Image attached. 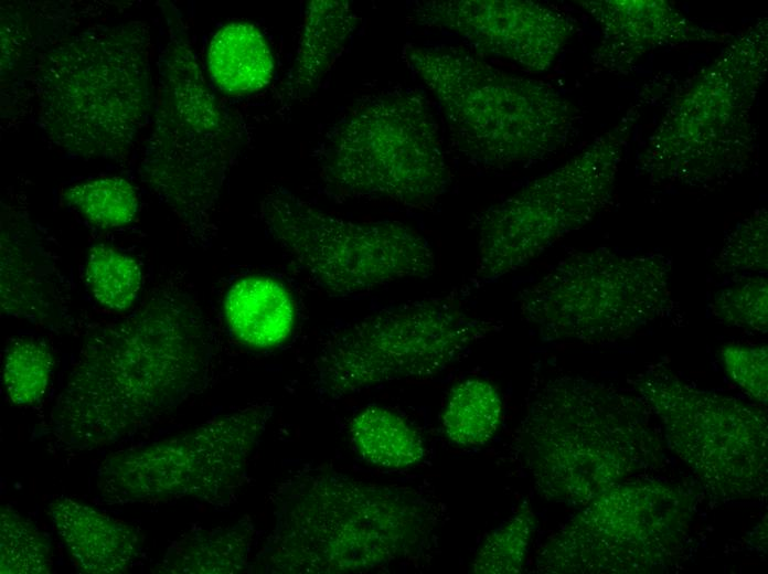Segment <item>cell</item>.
Listing matches in <instances>:
<instances>
[{"label": "cell", "instance_id": "cell-1", "mask_svg": "<svg viewBox=\"0 0 768 574\" xmlns=\"http://www.w3.org/2000/svg\"><path fill=\"white\" fill-rule=\"evenodd\" d=\"M216 337L181 278L153 286L138 308L88 334L49 417L58 450L129 438L212 383Z\"/></svg>", "mask_w": 768, "mask_h": 574}, {"label": "cell", "instance_id": "cell-2", "mask_svg": "<svg viewBox=\"0 0 768 574\" xmlns=\"http://www.w3.org/2000/svg\"><path fill=\"white\" fill-rule=\"evenodd\" d=\"M274 523L253 572L343 574L417 561L436 542L442 509L416 487L305 470L271 493Z\"/></svg>", "mask_w": 768, "mask_h": 574}, {"label": "cell", "instance_id": "cell-3", "mask_svg": "<svg viewBox=\"0 0 768 574\" xmlns=\"http://www.w3.org/2000/svg\"><path fill=\"white\" fill-rule=\"evenodd\" d=\"M513 447L541 497L579 509L658 469L666 442L632 389L558 373L533 381Z\"/></svg>", "mask_w": 768, "mask_h": 574}, {"label": "cell", "instance_id": "cell-4", "mask_svg": "<svg viewBox=\"0 0 768 574\" xmlns=\"http://www.w3.org/2000/svg\"><path fill=\"white\" fill-rule=\"evenodd\" d=\"M151 35L145 21L82 31L44 51L32 73L49 142L82 159L128 155L151 110Z\"/></svg>", "mask_w": 768, "mask_h": 574}, {"label": "cell", "instance_id": "cell-5", "mask_svg": "<svg viewBox=\"0 0 768 574\" xmlns=\"http://www.w3.org/2000/svg\"><path fill=\"white\" fill-rule=\"evenodd\" d=\"M166 18L154 121L140 174L173 212L189 242L207 247L216 235L214 214L245 129L209 88L179 10L168 6Z\"/></svg>", "mask_w": 768, "mask_h": 574}, {"label": "cell", "instance_id": "cell-6", "mask_svg": "<svg viewBox=\"0 0 768 574\" xmlns=\"http://www.w3.org/2000/svg\"><path fill=\"white\" fill-rule=\"evenodd\" d=\"M402 59L439 103L451 147L472 163L541 161L575 134L578 109L542 81L499 70L456 45L406 43Z\"/></svg>", "mask_w": 768, "mask_h": 574}, {"label": "cell", "instance_id": "cell-7", "mask_svg": "<svg viewBox=\"0 0 768 574\" xmlns=\"http://www.w3.org/2000/svg\"><path fill=\"white\" fill-rule=\"evenodd\" d=\"M442 144L422 94L386 88L358 99L326 134L316 151L319 178L334 200L428 210L451 183Z\"/></svg>", "mask_w": 768, "mask_h": 574}, {"label": "cell", "instance_id": "cell-8", "mask_svg": "<svg viewBox=\"0 0 768 574\" xmlns=\"http://www.w3.org/2000/svg\"><path fill=\"white\" fill-rule=\"evenodd\" d=\"M673 263L657 253L608 247L559 259L516 296L520 317L541 339L605 344L682 317L671 288Z\"/></svg>", "mask_w": 768, "mask_h": 574}, {"label": "cell", "instance_id": "cell-9", "mask_svg": "<svg viewBox=\"0 0 768 574\" xmlns=\"http://www.w3.org/2000/svg\"><path fill=\"white\" fill-rule=\"evenodd\" d=\"M454 295L380 309L331 333L312 370L314 391L338 401L382 384L426 379L500 329Z\"/></svg>", "mask_w": 768, "mask_h": 574}, {"label": "cell", "instance_id": "cell-10", "mask_svg": "<svg viewBox=\"0 0 768 574\" xmlns=\"http://www.w3.org/2000/svg\"><path fill=\"white\" fill-rule=\"evenodd\" d=\"M764 23L737 38L663 118L637 172L653 184L713 188L749 158L750 111L764 78Z\"/></svg>", "mask_w": 768, "mask_h": 574}, {"label": "cell", "instance_id": "cell-11", "mask_svg": "<svg viewBox=\"0 0 768 574\" xmlns=\"http://www.w3.org/2000/svg\"><path fill=\"white\" fill-rule=\"evenodd\" d=\"M696 499L684 487L634 478L601 492L538 548L542 574L664 573L684 561Z\"/></svg>", "mask_w": 768, "mask_h": 574}, {"label": "cell", "instance_id": "cell-12", "mask_svg": "<svg viewBox=\"0 0 768 574\" xmlns=\"http://www.w3.org/2000/svg\"><path fill=\"white\" fill-rule=\"evenodd\" d=\"M258 215L289 266L330 296L427 278L437 267L429 243L413 227L341 219L282 187L263 198Z\"/></svg>", "mask_w": 768, "mask_h": 574}, {"label": "cell", "instance_id": "cell-13", "mask_svg": "<svg viewBox=\"0 0 768 574\" xmlns=\"http://www.w3.org/2000/svg\"><path fill=\"white\" fill-rule=\"evenodd\" d=\"M273 413L270 403H255L171 438L109 454L95 474L99 503H228L245 482Z\"/></svg>", "mask_w": 768, "mask_h": 574}, {"label": "cell", "instance_id": "cell-14", "mask_svg": "<svg viewBox=\"0 0 768 574\" xmlns=\"http://www.w3.org/2000/svg\"><path fill=\"white\" fill-rule=\"evenodd\" d=\"M622 124L558 168L484 210L476 222L473 278L499 280L589 224L610 203L628 139Z\"/></svg>", "mask_w": 768, "mask_h": 574}, {"label": "cell", "instance_id": "cell-15", "mask_svg": "<svg viewBox=\"0 0 768 574\" xmlns=\"http://www.w3.org/2000/svg\"><path fill=\"white\" fill-rule=\"evenodd\" d=\"M631 385L655 416L666 445L706 491L726 501L767 495L766 410L700 389L663 363L644 368Z\"/></svg>", "mask_w": 768, "mask_h": 574}, {"label": "cell", "instance_id": "cell-16", "mask_svg": "<svg viewBox=\"0 0 768 574\" xmlns=\"http://www.w3.org/2000/svg\"><path fill=\"white\" fill-rule=\"evenodd\" d=\"M412 12L418 24L451 32L476 51L531 72L551 67L575 30L565 12L534 1H418Z\"/></svg>", "mask_w": 768, "mask_h": 574}, {"label": "cell", "instance_id": "cell-17", "mask_svg": "<svg viewBox=\"0 0 768 574\" xmlns=\"http://www.w3.org/2000/svg\"><path fill=\"white\" fill-rule=\"evenodd\" d=\"M47 510L79 572L121 574L140 561L141 535L127 522L67 496L54 497Z\"/></svg>", "mask_w": 768, "mask_h": 574}, {"label": "cell", "instance_id": "cell-18", "mask_svg": "<svg viewBox=\"0 0 768 574\" xmlns=\"http://www.w3.org/2000/svg\"><path fill=\"white\" fill-rule=\"evenodd\" d=\"M582 6L601 25L604 43L597 59L606 66L623 67L643 53L682 43L701 30L663 1H585Z\"/></svg>", "mask_w": 768, "mask_h": 574}, {"label": "cell", "instance_id": "cell-19", "mask_svg": "<svg viewBox=\"0 0 768 574\" xmlns=\"http://www.w3.org/2000/svg\"><path fill=\"white\" fill-rule=\"evenodd\" d=\"M359 22L348 1L308 3L296 57L281 91L285 105L303 98L318 86L345 49Z\"/></svg>", "mask_w": 768, "mask_h": 574}, {"label": "cell", "instance_id": "cell-20", "mask_svg": "<svg viewBox=\"0 0 768 574\" xmlns=\"http://www.w3.org/2000/svg\"><path fill=\"white\" fill-rule=\"evenodd\" d=\"M224 316L237 341L252 349H271L291 336L296 305L280 281L266 276H247L227 290Z\"/></svg>", "mask_w": 768, "mask_h": 574}, {"label": "cell", "instance_id": "cell-21", "mask_svg": "<svg viewBox=\"0 0 768 574\" xmlns=\"http://www.w3.org/2000/svg\"><path fill=\"white\" fill-rule=\"evenodd\" d=\"M259 542L255 524L244 518L211 529L193 528L167 549L156 572L169 574H225L253 570Z\"/></svg>", "mask_w": 768, "mask_h": 574}, {"label": "cell", "instance_id": "cell-22", "mask_svg": "<svg viewBox=\"0 0 768 574\" xmlns=\"http://www.w3.org/2000/svg\"><path fill=\"white\" fill-rule=\"evenodd\" d=\"M209 72L224 93L244 95L265 88L274 76L270 46L258 28L232 22L212 38L207 52Z\"/></svg>", "mask_w": 768, "mask_h": 574}, {"label": "cell", "instance_id": "cell-23", "mask_svg": "<svg viewBox=\"0 0 768 574\" xmlns=\"http://www.w3.org/2000/svg\"><path fill=\"white\" fill-rule=\"evenodd\" d=\"M349 428L356 451L370 465L407 469L426 457L418 431L390 408L367 406L352 417Z\"/></svg>", "mask_w": 768, "mask_h": 574}, {"label": "cell", "instance_id": "cell-24", "mask_svg": "<svg viewBox=\"0 0 768 574\" xmlns=\"http://www.w3.org/2000/svg\"><path fill=\"white\" fill-rule=\"evenodd\" d=\"M503 410L502 397L490 382L467 379L449 392L441 416L442 432L456 446H482L499 429Z\"/></svg>", "mask_w": 768, "mask_h": 574}, {"label": "cell", "instance_id": "cell-25", "mask_svg": "<svg viewBox=\"0 0 768 574\" xmlns=\"http://www.w3.org/2000/svg\"><path fill=\"white\" fill-rule=\"evenodd\" d=\"M536 514L524 501L478 546L470 571L474 574H518L524 568L536 529Z\"/></svg>", "mask_w": 768, "mask_h": 574}, {"label": "cell", "instance_id": "cell-26", "mask_svg": "<svg viewBox=\"0 0 768 574\" xmlns=\"http://www.w3.org/2000/svg\"><path fill=\"white\" fill-rule=\"evenodd\" d=\"M54 366L47 343L33 337L15 338L7 346L2 382L9 400L21 406L39 402L45 394Z\"/></svg>", "mask_w": 768, "mask_h": 574}, {"label": "cell", "instance_id": "cell-27", "mask_svg": "<svg viewBox=\"0 0 768 574\" xmlns=\"http://www.w3.org/2000/svg\"><path fill=\"white\" fill-rule=\"evenodd\" d=\"M85 278L95 299L116 311H124L132 306L142 281L136 259L105 244L90 247Z\"/></svg>", "mask_w": 768, "mask_h": 574}, {"label": "cell", "instance_id": "cell-28", "mask_svg": "<svg viewBox=\"0 0 768 574\" xmlns=\"http://www.w3.org/2000/svg\"><path fill=\"white\" fill-rule=\"evenodd\" d=\"M63 200L76 206L85 219L100 228L125 226L138 211L136 188L121 177H105L74 184Z\"/></svg>", "mask_w": 768, "mask_h": 574}, {"label": "cell", "instance_id": "cell-29", "mask_svg": "<svg viewBox=\"0 0 768 574\" xmlns=\"http://www.w3.org/2000/svg\"><path fill=\"white\" fill-rule=\"evenodd\" d=\"M49 539L12 507L0 509V572L2 574H49L52 571Z\"/></svg>", "mask_w": 768, "mask_h": 574}, {"label": "cell", "instance_id": "cell-30", "mask_svg": "<svg viewBox=\"0 0 768 574\" xmlns=\"http://www.w3.org/2000/svg\"><path fill=\"white\" fill-rule=\"evenodd\" d=\"M721 288L710 304L711 316L727 327L753 333L767 332L768 281L764 275H747Z\"/></svg>", "mask_w": 768, "mask_h": 574}, {"label": "cell", "instance_id": "cell-31", "mask_svg": "<svg viewBox=\"0 0 768 574\" xmlns=\"http://www.w3.org/2000/svg\"><path fill=\"white\" fill-rule=\"evenodd\" d=\"M767 261V211L759 209L727 235L713 265L717 274L736 278L764 275Z\"/></svg>", "mask_w": 768, "mask_h": 574}, {"label": "cell", "instance_id": "cell-32", "mask_svg": "<svg viewBox=\"0 0 768 574\" xmlns=\"http://www.w3.org/2000/svg\"><path fill=\"white\" fill-rule=\"evenodd\" d=\"M721 361L728 376L753 400L767 404V346L726 344Z\"/></svg>", "mask_w": 768, "mask_h": 574}]
</instances>
